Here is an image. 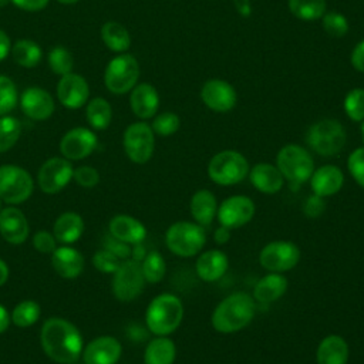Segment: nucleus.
I'll return each instance as SVG.
<instances>
[{
	"label": "nucleus",
	"instance_id": "59",
	"mask_svg": "<svg viewBox=\"0 0 364 364\" xmlns=\"http://www.w3.org/2000/svg\"><path fill=\"white\" fill-rule=\"evenodd\" d=\"M9 3H10V0H0V7H4Z\"/></svg>",
	"mask_w": 364,
	"mask_h": 364
},
{
	"label": "nucleus",
	"instance_id": "8",
	"mask_svg": "<svg viewBox=\"0 0 364 364\" xmlns=\"http://www.w3.org/2000/svg\"><path fill=\"white\" fill-rule=\"evenodd\" d=\"M139 78V64L131 54L114 57L105 67L104 82L109 92L121 95L131 91Z\"/></svg>",
	"mask_w": 364,
	"mask_h": 364
},
{
	"label": "nucleus",
	"instance_id": "43",
	"mask_svg": "<svg viewBox=\"0 0 364 364\" xmlns=\"http://www.w3.org/2000/svg\"><path fill=\"white\" fill-rule=\"evenodd\" d=\"M323 27L331 37H343L348 31V21L337 11H327L323 14Z\"/></svg>",
	"mask_w": 364,
	"mask_h": 364
},
{
	"label": "nucleus",
	"instance_id": "55",
	"mask_svg": "<svg viewBox=\"0 0 364 364\" xmlns=\"http://www.w3.org/2000/svg\"><path fill=\"white\" fill-rule=\"evenodd\" d=\"M148 252L145 250V247L142 246V243H136V245H132L131 246V259L136 260V262H142V259L145 257Z\"/></svg>",
	"mask_w": 364,
	"mask_h": 364
},
{
	"label": "nucleus",
	"instance_id": "27",
	"mask_svg": "<svg viewBox=\"0 0 364 364\" xmlns=\"http://www.w3.org/2000/svg\"><path fill=\"white\" fill-rule=\"evenodd\" d=\"M350 357L348 343L338 334H328L317 346V364H347Z\"/></svg>",
	"mask_w": 364,
	"mask_h": 364
},
{
	"label": "nucleus",
	"instance_id": "26",
	"mask_svg": "<svg viewBox=\"0 0 364 364\" xmlns=\"http://www.w3.org/2000/svg\"><path fill=\"white\" fill-rule=\"evenodd\" d=\"M129 105L132 112L141 118V119H148L152 118L159 107V95L155 90L154 85L142 82L135 85L131 90V97H129Z\"/></svg>",
	"mask_w": 364,
	"mask_h": 364
},
{
	"label": "nucleus",
	"instance_id": "20",
	"mask_svg": "<svg viewBox=\"0 0 364 364\" xmlns=\"http://www.w3.org/2000/svg\"><path fill=\"white\" fill-rule=\"evenodd\" d=\"M229 267L228 255L220 249H209L199 253L195 262V272L202 282L213 283L225 276Z\"/></svg>",
	"mask_w": 364,
	"mask_h": 364
},
{
	"label": "nucleus",
	"instance_id": "10",
	"mask_svg": "<svg viewBox=\"0 0 364 364\" xmlns=\"http://www.w3.org/2000/svg\"><path fill=\"white\" fill-rule=\"evenodd\" d=\"M300 257L299 246L290 240H272L259 252L260 266L273 273H284L294 269Z\"/></svg>",
	"mask_w": 364,
	"mask_h": 364
},
{
	"label": "nucleus",
	"instance_id": "7",
	"mask_svg": "<svg viewBox=\"0 0 364 364\" xmlns=\"http://www.w3.org/2000/svg\"><path fill=\"white\" fill-rule=\"evenodd\" d=\"M277 169L283 175L284 181L300 185L310 179L314 168V161L310 152L296 144L284 145L276 155Z\"/></svg>",
	"mask_w": 364,
	"mask_h": 364
},
{
	"label": "nucleus",
	"instance_id": "39",
	"mask_svg": "<svg viewBox=\"0 0 364 364\" xmlns=\"http://www.w3.org/2000/svg\"><path fill=\"white\" fill-rule=\"evenodd\" d=\"M47 61H48L51 71L54 74H58L60 77H63L68 73H73V67H74L73 54L61 46H55L50 50Z\"/></svg>",
	"mask_w": 364,
	"mask_h": 364
},
{
	"label": "nucleus",
	"instance_id": "46",
	"mask_svg": "<svg viewBox=\"0 0 364 364\" xmlns=\"http://www.w3.org/2000/svg\"><path fill=\"white\" fill-rule=\"evenodd\" d=\"M73 179L82 188H94L100 182V173L95 168L82 165L74 169Z\"/></svg>",
	"mask_w": 364,
	"mask_h": 364
},
{
	"label": "nucleus",
	"instance_id": "61",
	"mask_svg": "<svg viewBox=\"0 0 364 364\" xmlns=\"http://www.w3.org/2000/svg\"><path fill=\"white\" fill-rule=\"evenodd\" d=\"M1 202H3V200H1V199H0V210H1Z\"/></svg>",
	"mask_w": 364,
	"mask_h": 364
},
{
	"label": "nucleus",
	"instance_id": "3",
	"mask_svg": "<svg viewBox=\"0 0 364 364\" xmlns=\"http://www.w3.org/2000/svg\"><path fill=\"white\" fill-rule=\"evenodd\" d=\"M183 320V304L172 293L158 294L151 300L145 311V324L155 336L172 334Z\"/></svg>",
	"mask_w": 364,
	"mask_h": 364
},
{
	"label": "nucleus",
	"instance_id": "34",
	"mask_svg": "<svg viewBox=\"0 0 364 364\" xmlns=\"http://www.w3.org/2000/svg\"><path fill=\"white\" fill-rule=\"evenodd\" d=\"M87 122L94 129H105L111 124L112 119V108L109 102L102 97H95L88 100L85 108Z\"/></svg>",
	"mask_w": 364,
	"mask_h": 364
},
{
	"label": "nucleus",
	"instance_id": "32",
	"mask_svg": "<svg viewBox=\"0 0 364 364\" xmlns=\"http://www.w3.org/2000/svg\"><path fill=\"white\" fill-rule=\"evenodd\" d=\"M101 40L114 53H125L131 46L128 30L118 21H107L101 27Z\"/></svg>",
	"mask_w": 364,
	"mask_h": 364
},
{
	"label": "nucleus",
	"instance_id": "15",
	"mask_svg": "<svg viewBox=\"0 0 364 364\" xmlns=\"http://www.w3.org/2000/svg\"><path fill=\"white\" fill-rule=\"evenodd\" d=\"M98 145L97 135L84 127H75L64 134L60 141V151L68 161H80L90 156Z\"/></svg>",
	"mask_w": 364,
	"mask_h": 364
},
{
	"label": "nucleus",
	"instance_id": "37",
	"mask_svg": "<svg viewBox=\"0 0 364 364\" xmlns=\"http://www.w3.org/2000/svg\"><path fill=\"white\" fill-rule=\"evenodd\" d=\"M40 313H41V309H40L37 301H34V300H21L18 304H16L10 317H11V323L16 327H23L24 328V327L33 326L38 320Z\"/></svg>",
	"mask_w": 364,
	"mask_h": 364
},
{
	"label": "nucleus",
	"instance_id": "54",
	"mask_svg": "<svg viewBox=\"0 0 364 364\" xmlns=\"http://www.w3.org/2000/svg\"><path fill=\"white\" fill-rule=\"evenodd\" d=\"M233 4L242 17H249L252 14L250 0H233Z\"/></svg>",
	"mask_w": 364,
	"mask_h": 364
},
{
	"label": "nucleus",
	"instance_id": "29",
	"mask_svg": "<svg viewBox=\"0 0 364 364\" xmlns=\"http://www.w3.org/2000/svg\"><path fill=\"white\" fill-rule=\"evenodd\" d=\"M189 210L193 220L200 226H209L216 218L218 200L213 192L209 189L196 191L189 200Z\"/></svg>",
	"mask_w": 364,
	"mask_h": 364
},
{
	"label": "nucleus",
	"instance_id": "35",
	"mask_svg": "<svg viewBox=\"0 0 364 364\" xmlns=\"http://www.w3.org/2000/svg\"><path fill=\"white\" fill-rule=\"evenodd\" d=\"M141 269L146 283H159L166 273V262L158 250H151L142 259Z\"/></svg>",
	"mask_w": 364,
	"mask_h": 364
},
{
	"label": "nucleus",
	"instance_id": "44",
	"mask_svg": "<svg viewBox=\"0 0 364 364\" xmlns=\"http://www.w3.org/2000/svg\"><path fill=\"white\" fill-rule=\"evenodd\" d=\"M347 169L354 182L364 189V146L355 148L347 158Z\"/></svg>",
	"mask_w": 364,
	"mask_h": 364
},
{
	"label": "nucleus",
	"instance_id": "14",
	"mask_svg": "<svg viewBox=\"0 0 364 364\" xmlns=\"http://www.w3.org/2000/svg\"><path fill=\"white\" fill-rule=\"evenodd\" d=\"M74 168L64 156H53L47 159L38 171V186L46 193H57L64 189L73 179Z\"/></svg>",
	"mask_w": 364,
	"mask_h": 364
},
{
	"label": "nucleus",
	"instance_id": "19",
	"mask_svg": "<svg viewBox=\"0 0 364 364\" xmlns=\"http://www.w3.org/2000/svg\"><path fill=\"white\" fill-rule=\"evenodd\" d=\"M203 104L215 112H228L236 105L235 88L223 80H209L200 90Z\"/></svg>",
	"mask_w": 364,
	"mask_h": 364
},
{
	"label": "nucleus",
	"instance_id": "56",
	"mask_svg": "<svg viewBox=\"0 0 364 364\" xmlns=\"http://www.w3.org/2000/svg\"><path fill=\"white\" fill-rule=\"evenodd\" d=\"M11 323V317H10V313L6 310L4 306L0 304V333L6 331L9 328Z\"/></svg>",
	"mask_w": 364,
	"mask_h": 364
},
{
	"label": "nucleus",
	"instance_id": "58",
	"mask_svg": "<svg viewBox=\"0 0 364 364\" xmlns=\"http://www.w3.org/2000/svg\"><path fill=\"white\" fill-rule=\"evenodd\" d=\"M58 3H61V4H75V3H78L80 0H57Z\"/></svg>",
	"mask_w": 364,
	"mask_h": 364
},
{
	"label": "nucleus",
	"instance_id": "21",
	"mask_svg": "<svg viewBox=\"0 0 364 364\" xmlns=\"http://www.w3.org/2000/svg\"><path fill=\"white\" fill-rule=\"evenodd\" d=\"M0 235L10 245H21L28 236V222L26 215L16 206L0 210Z\"/></svg>",
	"mask_w": 364,
	"mask_h": 364
},
{
	"label": "nucleus",
	"instance_id": "33",
	"mask_svg": "<svg viewBox=\"0 0 364 364\" xmlns=\"http://www.w3.org/2000/svg\"><path fill=\"white\" fill-rule=\"evenodd\" d=\"M10 54L16 64L24 68H33L36 67L43 57V51L40 46L33 40H17L10 50Z\"/></svg>",
	"mask_w": 364,
	"mask_h": 364
},
{
	"label": "nucleus",
	"instance_id": "53",
	"mask_svg": "<svg viewBox=\"0 0 364 364\" xmlns=\"http://www.w3.org/2000/svg\"><path fill=\"white\" fill-rule=\"evenodd\" d=\"M230 229L225 228V226H219L215 233H213V240L218 243V245H225L230 240Z\"/></svg>",
	"mask_w": 364,
	"mask_h": 364
},
{
	"label": "nucleus",
	"instance_id": "17",
	"mask_svg": "<svg viewBox=\"0 0 364 364\" xmlns=\"http://www.w3.org/2000/svg\"><path fill=\"white\" fill-rule=\"evenodd\" d=\"M20 108L26 117L34 121L50 118L55 109V102L51 94L41 87H28L18 98Z\"/></svg>",
	"mask_w": 364,
	"mask_h": 364
},
{
	"label": "nucleus",
	"instance_id": "24",
	"mask_svg": "<svg viewBox=\"0 0 364 364\" xmlns=\"http://www.w3.org/2000/svg\"><path fill=\"white\" fill-rule=\"evenodd\" d=\"M108 233L128 245L142 243L146 237V228L141 220L129 215H117L108 223Z\"/></svg>",
	"mask_w": 364,
	"mask_h": 364
},
{
	"label": "nucleus",
	"instance_id": "36",
	"mask_svg": "<svg viewBox=\"0 0 364 364\" xmlns=\"http://www.w3.org/2000/svg\"><path fill=\"white\" fill-rule=\"evenodd\" d=\"M289 10L300 20H317L326 13L324 0H289Z\"/></svg>",
	"mask_w": 364,
	"mask_h": 364
},
{
	"label": "nucleus",
	"instance_id": "5",
	"mask_svg": "<svg viewBox=\"0 0 364 364\" xmlns=\"http://www.w3.org/2000/svg\"><path fill=\"white\" fill-rule=\"evenodd\" d=\"M247 159L237 151L225 149L215 154L206 168L209 179L220 186L240 183L249 173Z\"/></svg>",
	"mask_w": 364,
	"mask_h": 364
},
{
	"label": "nucleus",
	"instance_id": "30",
	"mask_svg": "<svg viewBox=\"0 0 364 364\" xmlns=\"http://www.w3.org/2000/svg\"><path fill=\"white\" fill-rule=\"evenodd\" d=\"M84 232V220L75 212L61 213L53 226V235L57 242L63 245H70L77 242Z\"/></svg>",
	"mask_w": 364,
	"mask_h": 364
},
{
	"label": "nucleus",
	"instance_id": "47",
	"mask_svg": "<svg viewBox=\"0 0 364 364\" xmlns=\"http://www.w3.org/2000/svg\"><path fill=\"white\" fill-rule=\"evenodd\" d=\"M33 246L40 253H53L57 247V240H55L53 232L38 230L33 236Z\"/></svg>",
	"mask_w": 364,
	"mask_h": 364
},
{
	"label": "nucleus",
	"instance_id": "25",
	"mask_svg": "<svg viewBox=\"0 0 364 364\" xmlns=\"http://www.w3.org/2000/svg\"><path fill=\"white\" fill-rule=\"evenodd\" d=\"M51 264L63 279H75L84 270V256L71 246H60L51 253Z\"/></svg>",
	"mask_w": 364,
	"mask_h": 364
},
{
	"label": "nucleus",
	"instance_id": "40",
	"mask_svg": "<svg viewBox=\"0 0 364 364\" xmlns=\"http://www.w3.org/2000/svg\"><path fill=\"white\" fill-rule=\"evenodd\" d=\"M18 102L17 87L11 78L0 74V117L7 115Z\"/></svg>",
	"mask_w": 364,
	"mask_h": 364
},
{
	"label": "nucleus",
	"instance_id": "1",
	"mask_svg": "<svg viewBox=\"0 0 364 364\" xmlns=\"http://www.w3.org/2000/svg\"><path fill=\"white\" fill-rule=\"evenodd\" d=\"M43 351L55 363L73 364L82 353V337L80 330L68 320L50 317L40 331Z\"/></svg>",
	"mask_w": 364,
	"mask_h": 364
},
{
	"label": "nucleus",
	"instance_id": "51",
	"mask_svg": "<svg viewBox=\"0 0 364 364\" xmlns=\"http://www.w3.org/2000/svg\"><path fill=\"white\" fill-rule=\"evenodd\" d=\"M351 64L357 71L364 73V40L354 47L351 53Z\"/></svg>",
	"mask_w": 364,
	"mask_h": 364
},
{
	"label": "nucleus",
	"instance_id": "42",
	"mask_svg": "<svg viewBox=\"0 0 364 364\" xmlns=\"http://www.w3.org/2000/svg\"><path fill=\"white\" fill-rule=\"evenodd\" d=\"M179 125H181L179 117L175 112L166 111L154 118L151 128L154 134H158L161 136H169L179 129Z\"/></svg>",
	"mask_w": 364,
	"mask_h": 364
},
{
	"label": "nucleus",
	"instance_id": "18",
	"mask_svg": "<svg viewBox=\"0 0 364 364\" xmlns=\"http://www.w3.org/2000/svg\"><path fill=\"white\" fill-rule=\"evenodd\" d=\"M122 354L121 343L112 336H100L82 348L84 364H117Z\"/></svg>",
	"mask_w": 364,
	"mask_h": 364
},
{
	"label": "nucleus",
	"instance_id": "4",
	"mask_svg": "<svg viewBox=\"0 0 364 364\" xmlns=\"http://www.w3.org/2000/svg\"><path fill=\"white\" fill-rule=\"evenodd\" d=\"M206 243L205 228L196 222L178 220L165 233V245L171 253L179 257H192L202 252Z\"/></svg>",
	"mask_w": 364,
	"mask_h": 364
},
{
	"label": "nucleus",
	"instance_id": "23",
	"mask_svg": "<svg viewBox=\"0 0 364 364\" xmlns=\"http://www.w3.org/2000/svg\"><path fill=\"white\" fill-rule=\"evenodd\" d=\"M247 178L256 191L264 195H274L282 191L284 178L276 165L269 162H259L249 169Z\"/></svg>",
	"mask_w": 364,
	"mask_h": 364
},
{
	"label": "nucleus",
	"instance_id": "11",
	"mask_svg": "<svg viewBox=\"0 0 364 364\" xmlns=\"http://www.w3.org/2000/svg\"><path fill=\"white\" fill-rule=\"evenodd\" d=\"M145 277L142 274L141 263L134 259H125L119 263L112 277V293L124 303L135 300L145 287Z\"/></svg>",
	"mask_w": 364,
	"mask_h": 364
},
{
	"label": "nucleus",
	"instance_id": "57",
	"mask_svg": "<svg viewBox=\"0 0 364 364\" xmlns=\"http://www.w3.org/2000/svg\"><path fill=\"white\" fill-rule=\"evenodd\" d=\"M9 279V266L0 259V286H3Z\"/></svg>",
	"mask_w": 364,
	"mask_h": 364
},
{
	"label": "nucleus",
	"instance_id": "22",
	"mask_svg": "<svg viewBox=\"0 0 364 364\" xmlns=\"http://www.w3.org/2000/svg\"><path fill=\"white\" fill-rule=\"evenodd\" d=\"M309 182L311 193L326 199L341 191L344 185V173L336 165H323L313 171Z\"/></svg>",
	"mask_w": 364,
	"mask_h": 364
},
{
	"label": "nucleus",
	"instance_id": "49",
	"mask_svg": "<svg viewBox=\"0 0 364 364\" xmlns=\"http://www.w3.org/2000/svg\"><path fill=\"white\" fill-rule=\"evenodd\" d=\"M326 210V200L321 196L311 193L303 203V212L307 218H318Z\"/></svg>",
	"mask_w": 364,
	"mask_h": 364
},
{
	"label": "nucleus",
	"instance_id": "28",
	"mask_svg": "<svg viewBox=\"0 0 364 364\" xmlns=\"http://www.w3.org/2000/svg\"><path fill=\"white\" fill-rule=\"evenodd\" d=\"M287 287L289 280L283 273L269 272L256 282L252 296L259 303H273L287 291Z\"/></svg>",
	"mask_w": 364,
	"mask_h": 364
},
{
	"label": "nucleus",
	"instance_id": "16",
	"mask_svg": "<svg viewBox=\"0 0 364 364\" xmlns=\"http://www.w3.org/2000/svg\"><path fill=\"white\" fill-rule=\"evenodd\" d=\"M57 98L60 104L68 109L81 108L88 102L90 85L82 75L68 73L63 75L57 84Z\"/></svg>",
	"mask_w": 364,
	"mask_h": 364
},
{
	"label": "nucleus",
	"instance_id": "45",
	"mask_svg": "<svg viewBox=\"0 0 364 364\" xmlns=\"http://www.w3.org/2000/svg\"><path fill=\"white\" fill-rule=\"evenodd\" d=\"M121 262H122L121 259H118L114 253H111L107 249H101V250L95 252V255L92 256V264L101 273H112L114 274V272L118 269Z\"/></svg>",
	"mask_w": 364,
	"mask_h": 364
},
{
	"label": "nucleus",
	"instance_id": "6",
	"mask_svg": "<svg viewBox=\"0 0 364 364\" xmlns=\"http://www.w3.org/2000/svg\"><path fill=\"white\" fill-rule=\"evenodd\" d=\"M347 141V135L344 127L336 119H320L313 124L307 134L306 142L309 148L321 155V156H333L341 152Z\"/></svg>",
	"mask_w": 364,
	"mask_h": 364
},
{
	"label": "nucleus",
	"instance_id": "38",
	"mask_svg": "<svg viewBox=\"0 0 364 364\" xmlns=\"http://www.w3.org/2000/svg\"><path fill=\"white\" fill-rule=\"evenodd\" d=\"M21 135V122L16 117H0V154L11 149Z\"/></svg>",
	"mask_w": 364,
	"mask_h": 364
},
{
	"label": "nucleus",
	"instance_id": "12",
	"mask_svg": "<svg viewBox=\"0 0 364 364\" xmlns=\"http://www.w3.org/2000/svg\"><path fill=\"white\" fill-rule=\"evenodd\" d=\"M124 151L135 164H145L151 159L155 149V136L151 125L146 122H134L124 131Z\"/></svg>",
	"mask_w": 364,
	"mask_h": 364
},
{
	"label": "nucleus",
	"instance_id": "60",
	"mask_svg": "<svg viewBox=\"0 0 364 364\" xmlns=\"http://www.w3.org/2000/svg\"><path fill=\"white\" fill-rule=\"evenodd\" d=\"M361 138H363V142H364V121H363V125H361Z\"/></svg>",
	"mask_w": 364,
	"mask_h": 364
},
{
	"label": "nucleus",
	"instance_id": "52",
	"mask_svg": "<svg viewBox=\"0 0 364 364\" xmlns=\"http://www.w3.org/2000/svg\"><path fill=\"white\" fill-rule=\"evenodd\" d=\"M10 50H11L10 37L7 36V33L4 30L0 28V61H3L4 58L9 57Z\"/></svg>",
	"mask_w": 364,
	"mask_h": 364
},
{
	"label": "nucleus",
	"instance_id": "9",
	"mask_svg": "<svg viewBox=\"0 0 364 364\" xmlns=\"http://www.w3.org/2000/svg\"><path fill=\"white\" fill-rule=\"evenodd\" d=\"M34 189L31 175L21 166L6 164L0 166V199L9 205L26 202Z\"/></svg>",
	"mask_w": 364,
	"mask_h": 364
},
{
	"label": "nucleus",
	"instance_id": "2",
	"mask_svg": "<svg viewBox=\"0 0 364 364\" xmlns=\"http://www.w3.org/2000/svg\"><path fill=\"white\" fill-rule=\"evenodd\" d=\"M256 314V300L245 291H235L226 296L213 309L210 316L212 327L222 334H230L247 327Z\"/></svg>",
	"mask_w": 364,
	"mask_h": 364
},
{
	"label": "nucleus",
	"instance_id": "48",
	"mask_svg": "<svg viewBox=\"0 0 364 364\" xmlns=\"http://www.w3.org/2000/svg\"><path fill=\"white\" fill-rule=\"evenodd\" d=\"M104 249L109 250L111 253H114L121 260H125V259L131 257V245L115 239L109 233L104 237Z\"/></svg>",
	"mask_w": 364,
	"mask_h": 364
},
{
	"label": "nucleus",
	"instance_id": "41",
	"mask_svg": "<svg viewBox=\"0 0 364 364\" xmlns=\"http://www.w3.org/2000/svg\"><path fill=\"white\" fill-rule=\"evenodd\" d=\"M344 111L354 122L364 121V88H353L344 98Z\"/></svg>",
	"mask_w": 364,
	"mask_h": 364
},
{
	"label": "nucleus",
	"instance_id": "13",
	"mask_svg": "<svg viewBox=\"0 0 364 364\" xmlns=\"http://www.w3.org/2000/svg\"><path fill=\"white\" fill-rule=\"evenodd\" d=\"M256 213L255 202L246 195H232L218 205L216 218L220 226L239 229L247 225Z\"/></svg>",
	"mask_w": 364,
	"mask_h": 364
},
{
	"label": "nucleus",
	"instance_id": "50",
	"mask_svg": "<svg viewBox=\"0 0 364 364\" xmlns=\"http://www.w3.org/2000/svg\"><path fill=\"white\" fill-rule=\"evenodd\" d=\"M50 0H10L17 9L24 11H40L43 10Z\"/></svg>",
	"mask_w": 364,
	"mask_h": 364
},
{
	"label": "nucleus",
	"instance_id": "31",
	"mask_svg": "<svg viewBox=\"0 0 364 364\" xmlns=\"http://www.w3.org/2000/svg\"><path fill=\"white\" fill-rule=\"evenodd\" d=\"M175 360L176 346L168 336H156L144 351L145 364H173Z\"/></svg>",
	"mask_w": 364,
	"mask_h": 364
}]
</instances>
